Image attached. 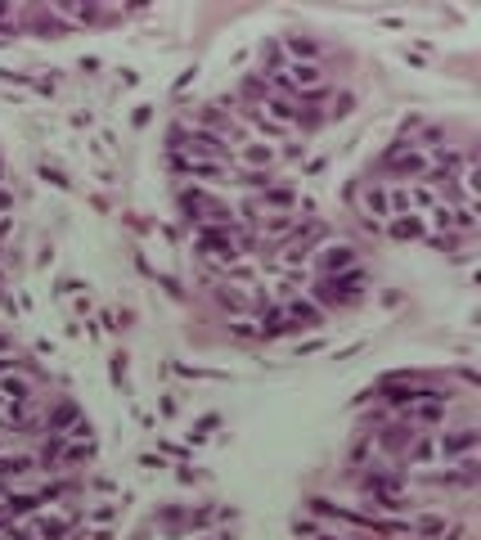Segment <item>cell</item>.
<instances>
[{
  "label": "cell",
  "instance_id": "obj_1",
  "mask_svg": "<svg viewBox=\"0 0 481 540\" xmlns=\"http://www.w3.org/2000/svg\"><path fill=\"white\" fill-rule=\"evenodd\" d=\"M360 212L401 239L464 243L473 239V158L450 140L405 135L360 185Z\"/></svg>",
  "mask_w": 481,
  "mask_h": 540
}]
</instances>
